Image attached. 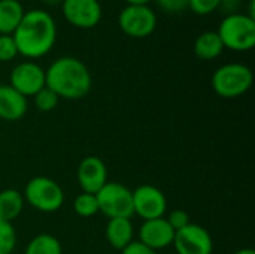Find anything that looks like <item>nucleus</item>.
I'll use <instances>...</instances> for the list:
<instances>
[{
    "label": "nucleus",
    "mask_w": 255,
    "mask_h": 254,
    "mask_svg": "<svg viewBox=\"0 0 255 254\" xmlns=\"http://www.w3.org/2000/svg\"><path fill=\"white\" fill-rule=\"evenodd\" d=\"M221 0H188V9L197 15H209L220 7Z\"/></svg>",
    "instance_id": "nucleus-24"
},
{
    "label": "nucleus",
    "mask_w": 255,
    "mask_h": 254,
    "mask_svg": "<svg viewBox=\"0 0 255 254\" xmlns=\"http://www.w3.org/2000/svg\"><path fill=\"white\" fill-rule=\"evenodd\" d=\"M224 51V45L217 31L208 30L197 36L194 42V54L200 60H215Z\"/></svg>",
    "instance_id": "nucleus-17"
},
{
    "label": "nucleus",
    "mask_w": 255,
    "mask_h": 254,
    "mask_svg": "<svg viewBox=\"0 0 255 254\" xmlns=\"http://www.w3.org/2000/svg\"><path fill=\"white\" fill-rule=\"evenodd\" d=\"M18 55V49L12 34H0V61H12Z\"/></svg>",
    "instance_id": "nucleus-23"
},
{
    "label": "nucleus",
    "mask_w": 255,
    "mask_h": 254,
    "mask_svg": "<svg viewBox=\"0 0 255 254\" xmlns=\"http://www.w3.org/2000/svg\"><path fill=\"white\" fill-rule=\"evenodd\" d=\"M25 201L37 211L54 213L64 202L63 189L57 181L48 177H34L28 181L24 190Z\"/></svg>",
    "instance_id": "nucleus-5"
},
{
    "label": "nucleus",
    "mask_w": 255,
    "mask_h": 254,
    "mask_svg": "<svg viewBox=\"0 0 255 254\" xmlns=\"http://www.w3.org/2000/svg\"><path fill=\"white\" fill-rule=\"evenodd\" d=\"M12 37L18 55L33 61L45 57L54 48L57 40V22L48 10L30 9L24 13Z\"/></svg>",
    "instance_id": "nucleus-1"
},
{
    "label": "nucleus",
    "mask_w": 255,
    "mask_h": 254,
    "mask_svg": "<svg viewBox=\"0 0 255 254\" xmlns=\"http://www.w3.org/2000/svg\"><path fill=\"white\" fill-rule=\"evenodd\" d=\"M242 0H221L220 1V7L226 15L230 13H238L239 12V6H241Z\"/></svg>",
    "instance_id": "nucleus-28"
},
{
    "label": "nucleus",
    "mask_w": 255,
    "mask_h": 254,
    "mask_svg": "<svg viewBox=\"0 0 255 254\" xmlns=\"http://www.w3.org/2000/svg\"><path fill=\"white\" fill-rule=\"evenodd\" d=\"M224 48L245 52L255 45V19L245 12L226 15L217 30Z\"/></svg>",
    "instance_id": "nucleus-3"
},
{
    "label": "nucleus",
    "mask_w": 255,
    "mask_h": 254,
    "mask_svg": "<svg viewBox=\"0 0 255 254\" xmlns=\"http://www.w3.org/2000/svg\"><path fill=\"white\" fill-rule=\"evenodd\" d=\"M158 7L167 13H179L188 9V0H154Z\"/></svg>",
    "instance_id": "nucleus-25"
},
{
    "label": "nucleus",
    "mask_w": 255,
    "mask_h": 254,
    "mask_svg": "<svg viewBox=\"0 0 255 254\" xmlns=\"http://www.w3.org/2000/svg\"><path fill=\"white\" fill-rule=\"evenodd\" d=\"M157 13L149 6L126 4L118 15L120 30L134 39H143L151 36L157 28Z\"/></svg>",
    "instance_id": "nucleus-7"
},
{
    "label": "nucleus",
    "mask_w": 255,
    "mask_h": 254,
    "mask_svg": "<svg viewBox=\"0 0 255 254\" xmlns=\"http://www.w3.org/2000/svg\"><path fill=\"white\" fill-rule=\"evenodd\" d=\"M42 1H43L45 4H51V6H52V4H58V3H61L63 0H42Z\"/></svg>",
    "instance_id": "nucleus-31"
},
{
    "label": "nucleus",
    "mask_w": 255,
    "mask_h": 254,
    "mask_svg": "<svg viewBox=\"0 0 255 254\" xmlns=\"http://www.w3.org/2000/svg\"><path fill=\"white\" fill-rule=\"evenodd\" d=\"M24 207L22 195L15 189H6L0 192V219L12 223L19 217Z\"/></svg>",
    "instance_id": "nucleus-18"
},
{
    "label": "nucleus",
    "mask_w": 255,
    "mask_h": 254,
    "mask_svg": "<svg viewBox=\"0 0 255 254\" xmlns=\"http://www.w3.org/2000/svg\"><path fill=\"white\" fill-rule=\"evenodd\" d=\"M154 0H126L127 4H134V6H149V3Z\"/></svg>",
    "instance_id": "nucleus-29"
},
{
    "label": "nucleus",
    "mask_w": 255,
    "mask_h": 254,
    "mask_svg": "<svg viewBox=\"0 0 255 254\" xmlns=\"http://www.w3.org/2000/svg\"><path fill=\"white\" fill-rule=\"evenodd\" d=\"M73 210L81 217H93V216H96L99 213V204H97L96 195L81 193L73 202Z\"/></svg>",
    "instance_id": "nucleus-20"
},
{
    "label": "nucleus",
    "mask_w": 255,
    "mask_h": 254,
    "mask_svg": "<svg viewBox=\"0 0 255 254\" xmlns=\"http://www.w3.org/2000/svg\"><path fill=\"white\" fill-rule=\"evenodd\" d=\"M106 240L115 250H124L133 243V225L130 219H109L106 225Z\"/></svg>",
    "instance_id": "nucleus-15"
},
{
    "label": "nucleus",
    "mask_w": 255,
    "mask_h": 254,
    "mask_svg": "<svg viewBox=\"0 0 255 254\" xmlns=\"http://www.w3.org/2000/svg\"><path fill=\"white\" fill-rule=\"evenodd\" d=\"M33 99H34V106L42 112H49V111L55 109L58 105V100H60V97L52 90H49L46 85L40 91H37L33 96Z\"/></svg>",
    "instance_id": "nucleus-22"
},
{
    "label": "nucleus",
    "mask_w": 255,
    "mask_h": 254,
    "mask_svg": "<svg viewBox=\"0 0 255 254\" xmlns=\"http://www.w3.org/2000/svg\"><path fill=\"white\" fill-rule=\"evenodd\" d=\"M99 211L108 219H130L133 211V193L120 183H106L97 193Z\"/></svg>",
    "instance_id": "nucleus-6"
},
{
    "label": "nucleus",
    "mask_w": 255,
    "mask_h": 254,
    "mask_svg": "<svg viewBox=\"0 0 255 254\" xmlns=\"http://www.w3.org/2000/svg\"><path fill=\"white\" fill-rule=\"evenodd\" d=\"M166 220H167V223L172 226V229L175 232L185 228L187 225H190V217L184 210H173Z\"/></svg>",
    "instance_id": "nucleus-26"
},
{
    "label": "nucleus",
    "mask_w": 255,
    "mask_h": 254,
    "mask_svg": "<svg viewBox=\"0 0 255 254\" xmlns=\"http://www.w3.org/2000/svg\"><path fill=\"white\" fill-rule=\"evenodd\" d=\"M173 238L175 231L163 217L145 220L139 231V243H142L154 252L166 249L170 244H173Z\"/></svg>",
    "instance_id": "nucleus-13"
},
{
    "label": "nucleus",
    "mask_w": 255,
    "mask_h": 254,
    "mask_svg": "<svg viewBox=\"0 0 255 254\" xmlns=\"http://www.w3.org/2000/svg\"><path fill=\"white\" fill-rule=\"evenodd\" d=\"M123 254H157V252L148 249L146 246H143V244L139 243V241H133L130 246H127V247L123 250Z\"/></svg>",
    "instance_id": "nucleus-27"
},
{
    "label": "nucleus",
    "mask_w": 255,
    "mask_h": 254,
    "mask_svg": "<svg viewBox=\"0 0 255 254\" xmlns=\"http://www.w3.org/2000/svg\"><path fill=\"white\" fill-rule=\"evenodd\" d=\"M16 244V234L12 223L0 219V254H10Z\"/></svg>",
    "instance_id": "nucleus-21"
},
{
    "label": "nucleus",
    "mask_w": 255,
    "mask_h": 254,
    "mask_svg": "<svg viewBox=\"0 0 255 254\" xmlns=\"http://www.w3.org/2000/svg\"><path fill=\"white\" fill-rule=\"evenodd\" d=\"M61 12L70 25L82 30L94 28L103 16L99 0H63Z\"/></svg>",
    "instance_id": "nucleus-8"
},
{
    "label": "nucleus",
    "mask_w": 255,
    "mask_h": 254,
    "mask_svg": "<svg viewBox=\"0 0 255 254\" xmlns=\"http://www.w3.org/2000/svg\"><path fill=\"white\" fill-rule=\"evenodd\" d=\"M91 73L85 63L72 55L54 60L45 70V85L58 97L78 100L85 97L91 90Z\"/></svg>",
    "instance_id": "nucleus-2"
},
{
    "label": "nucleus",
    "mask_w": 255,
    "mask_h": 254,
    "mask_svg": "<svg viewBox=\"0 0 255 254\" xmlns=\"http://www.w3.org/2000/svg\"><path fill=\"white\" fill-rule=\"evenodd\" d=\"M254 81L253 70L242 63H227L220 66L212 75L214 91L224 99H235L245 94Z\"/></svg>",
    "instance_id": "nucleus-4"
},
{
    "label": "nucleus",
    "mask_w": 255,
    "mask_h": 254,
    "mask_svg": "<svg viewBox=\"0 0 255 254\" xmlns=\"http://www.w3.org/2000/svg\"><path fill=\"white\" fill-rule=\"evenodd\" d=\"M18 1H22V0H18Z\"/></svg>",
    "instance_id": "nucleus-32"
},
{
    "label": "nucleus",
    "mask_w": 255,
    "mask_h": 254,
    "mask_svg": "<svg viewBox=\"0 0 255 254\" xmlns=\"http://www.w3.org/2000/svg\"><path fill=\"white\" fill-rule=\"evenodd\" d=\"M24 254H63V250L60 241L55 237L40 234L28 243Z\"/></svg>",
    "instance_id": "nucleus-19"
},
{
    "label": "nucleus",
    "mask_w": 255,
    "mask_h": 254,
    "mask_svg": "<svg viewBox=\"0 0 255 254\" xmlns=\"http://www.w3.org/2000/svg\"><path fill=\"white\" fill-rule=\"evenodd\" d=\"M76 177L84 193L96 195L108 183V169L99 157L88 156L79 163Z\"/></svg>",
    "instance_id": "nucleus-12"
},
{
    "label": "nucleus",
    "mask_w": 255,
    "mask_h": 254,
    "mask_svg": "<svg viewBox=\"0 0 255 254\" xmlns=\"http://www.w3.org/2000/svg\"><path fill=\"white\" fill-rule=\"evenodd\" d=\"M25 10L18 0H0V34H13Z\"/></svg>",
    "instance_id": "nucleus-16"
},
{
    "label": "nucleus",
    "mask_w": 255,
    "mask_h": 254,
    "mask_svg": "<svg viewBox=\"0 0 255 254\" xmlns=\"http://www.w3.org/2000/svg\"><path fill=\"white\" fill-rule=\"evenodd\" d=\"M9 85L24 97L34 96L45 87V70L34 61L27 60L18 63L9 76Z\"/></svg>",
    "instance_id": "nucleus-9"
},
{
    "label": "nucleus",
    "mask_w": 255,
    "mask_h": 254,
    "mask_svg": "<svg viewBox=\"0 0 255 254\" xmlns=\"http://www.w3.org/2000/svg\"><path fill=\"white\" fill-rule=\"evenodd\" d=\"M27 112V97L19 94L10 85H0V118L4 121H18Z\"/></svg>",
    "instance_id": "nucleus-14"
},
{
    "label": "nucleus",
    "mask_w": 255,
    "mask_h": 254,
    "mask_svg": "<svg viewBox=\"0 0 255 254\" xmlns=\"http://www.w3.org/2000/svg\"><path fill=\"white\" fill-rule=\"evenodd\" d=\"M173 246L178 254H211L214 249L208 231L193 223L175 232Z\"/></svg>",
    "instance_id": "nucleus-11"
},
{
    "label": "nucleus",
    "mask_w": 255,
    "mask_h": 254,
    "mask_svg": "<svg viewBox=\"0 0 255 254\" xmlns=\"http://www.w3.org/2000/svg\"><path fill=\"white\" fill-rule=\"evenodd\" d=\"M235 254H255L253 249H242V250H238Z\"/></svg>",
    "instance_id": "nucleus-30"
},
{
    "label": "nucleus",
    "mask_w": 255,
    "mask_h": 254,
    "mask_svg": "<svg viewBox=\"0 0 255 254\" xmlns=\"http://www.w3.org/2000/svg\"><path fill=\"white\" fill-rule=\"evenodd\" d=\"M133 193V211L143 220L160 219L164 216L167 201L163 192L154 186H140Z\"/></svg>",
    "instance_id": "nucleus-10"
}]
</instances>
